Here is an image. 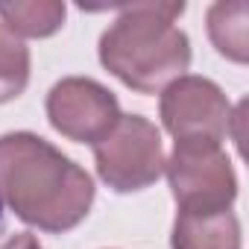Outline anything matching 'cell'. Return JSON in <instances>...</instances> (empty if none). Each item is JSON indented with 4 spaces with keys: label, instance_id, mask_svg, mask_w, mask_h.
I'll return each instance as SVG.
<instances>
[{
    "label": "cell",
    "instance_id": "3",
    "mask_svg": "<svg viewBox=\"0 0 249 249\" xmlns=\"http://www.w3.org/2000/svg\"><path fill=\"white\" fill-rule=\"evenodd\" d=\"M94 159L100 179L120 194L141 191L164 173L161 135L138 114H120L114 129L94 144Z\"/></svg>",
    "mask_w": 249,
    "mask_h": 249
},
{
    "label": "cell",
    "instance_id": "5",
    "mask_svg": "<svg viewBox=\"0 0 249 249\" xmlns=\"http://www.w3.org/2000/svg\"><path fill=\"white\" fill-rule=\"evenodd\" d=\"M161 120L176 141L220 144L231 126V106L211 79L179 76L161 94Z\"/></svg>",
    "mask_w": 249,
    "mask_h": 249
},
{
    "label": "cell",
    "instance_id": "6",
    "mask_svg": "<svg viewBox=\"0 0 249 249\" xmlns=\"http://www.w3.org/2000/svg\"><path fill=\"white\" fill-rule=\"evenodd\" d=\"M47 117L53 129L71 141L97 144L120 120V106L111 91L94 79L71 76L53 85L47 94Z\"/></svg>",
    "mask_w": 249,
    "mask_h": 249
},
{
    "label": "cell",
    "instance_id": "2",
    "mask_svg": "<svg viewBox=\"0 0 249 249\" xmlns=\"http://www.w3.org/2000/svg\"><path fill=\"white\" fill-rule=\"evenodd\" d=\"M185 3H132L100 38V62L141 94L176 82L191 65L188 36L176 27Z\"/></svg>",
    "mask_w": 249,
    "mask_h": 249
},
{
    "label": "cell",
    "instance_id": "1",
    "mask_svg": "<svg viewBox=\"0 0 249 249\" xmlns=\"http://www.w3.org/2000/svg\"><path fill=\"white\" fill-rule=\"evenodd\" d=\"M0 199L44 231L73 229L94 202L91 176L33 132L0 138Z\"/></svg>",
    "mask_w": 249,
    "mask_h": 249
},
{
    "label": "cell",
    "instance_id": "9",
    "mask_svg": "<svg viewBox=\"0 0 249 249\" xmlns=\"http://www.w3.org/2000/svg\"><path fill=\"white\" fill-rule=\"evenodd\" d=\"M3 27L12 36L24 38H44L53 36L65 24V3L56 0H38V3H3L0 6Z\"/></svg>",
    "mask_w": 249,
    "mask_h": 249
},
{
    "label": "cell",
    "instance_id": "12",
    "mask_svg": "<svg viewBox=\"0 0 249 249\" xmlns=\"http://www.w3.org/2000/svg\"><path fill=\"white\" fill-rule=\"evenodd\" d=\"M0 220H3V205H0Z\"/></svg>",
    "mask_w": 249,
    "mask_h": 249
},
{
    "label": "cell",
    "instance_id": "4",
    "mask_svg": "<svg viewBox=\"0 0 249 249\" xmlns=\"http://www.w3.org/2000/svg\"><path fill=\"white\" fill-rule=\"evenodd\" d=\"M164 170L179 211H226L237 196V179L220 144L176 141Z\"/></svg>",
    "mask_w": 249,
    "mask_h": 249
},
{
    "label": "cell",
    "instance_id": "7",
    "mask_svg": "<svg viewBox=\"0 0 249 249\" xmlns=\"http://www.w3.org/2000/svg\"><path fill=\"white\" fill-rule=\"evenodd\" d=\"M173 249H240L237 217L226 211H179Z\"/></svg>",
    "mask_w": 249,
    "mask_h": 249
},
{
    "label": "cell",
    "instance_id": "11",
    "mask_svg": "<svg viewBox=\"0 0 249 249\" xmlns=\"http://www.w3.org/2000/svg\"><path fill=\"white\" fill-rule=\"evenodd\" d=\"M3 249H41V246H38V240L33 234H15Z\"/></svg>",
    "mask_w": 249,
    "mask_h": 249
},
{
    "label": "cell",
    "instance_id": "10",
    "mask_svg": "<svg viewBox=\"0 0 249 249\" xmlns=\"http://www.w3.org/2000/svg\"><path fill=\"white\" fill-rule=\"evenodd\" d=\"M30 79V50L0 24V103L15 100Z\"/></svg>",
    "mask_w": 249,
    "mask_h": 249
},
{
    "label": "cell",
    "instance_id": "8",
    "mask_svg": "<svg viewBox=\"0 0 249 249\" xmlns=\"http://www.w3.org/2000/svg\"><path fill=\"white\" fill-rule=\"evenodd\" d=\"M249 3L234 0V3H214L208 9V36L214 47L231 59V62H246L249 56Z\"/></svg>",
    "mask_w": 249,
    "mask_h": 249
}]
</instances>
